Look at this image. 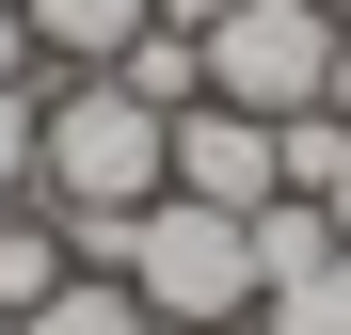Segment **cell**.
<instances>
[{
    "label": "cell",
    "instance_id": "obj_6",
    "mask_svg": "<svg viewBox=\"0 0 351 335\" xmlns=\"http://www.w3.org/2000/svg\"><path fill=\"white\" fill-rule=\"evenodd\" d=\"M16 335H160V319H144V288H128V271H64V288H48Z\"/></svg>",
    "mask_w": 351,
    "mask_h": 335
},
{
    "label": "cell",
    "instance_id": "obj_8",
    "mask_svg": "<svg viewBox=\"0 0 351 335\" xmlns=\"http://www.w3.org/2000/svg\"><path fill=\"white\" fill-rule=\"evenodd\" d=\"M240 223H256V303L287 288V271H319V256H335V223H319L304 192H271V208H240Z\"/></svg>",
    "mask_w": 351,
    "mask_h": 335
},
{
    "label": "cell",
    "instance_id": "obj_11",
    "mask_svg": "<svg viewBox=\"0 0 351 335\" xmlns=\"http://www.w3.org/2000/svg\"><path fill=\"white\" fill-rule=\"evenodd\" d=\"M223 16H240V0H160V32H192V48H208Z\"/></svg>",
    "mask_w": 351,
    "mask_h": 335
},
{
    "label": "cell",
    "instance_id": "obj_12",
    "mask_svg": "<svg viewBox=\"0 0 351 335\" xmlns=\"http://www.w3.org/2000/svg\"><path fill=\"white\" fill-rule=\"evenodd\" d=\"M16 64H32V16H16V0H0V80H16Z\"/></svg>",
    "mask_w": 351,
    "mask_h": 335
},
{
    "label": "cell",
    "instance_id": "obj_1",
    "mask_svg": "<svg viewBox=\"0 0 351 335\" xmlns=\"http://www.w3.org/2000/svg\"><path fill=\"white\" fill-rule=\"evenodd\" d=\"M160 192H176V112H144L112 64L32 96V208H160Z\"/></svg>",
    "mask_w": 351,
    "mask_h": 335
},
{
    "label": "cell",
    "instance_id": "obj_2",
    "mask_svg": "<svg viewBox=\"0 0 351 335\" xmlns=\"http://www.w3.org/2000/svg\"><path fill=\"white\" fill-rule=\"evenodd\" d=\"M128 288H144L160 335H240V319H256V223H240V208L160 192V208H144V240H128Z\"/></svg>",
    "mask_w": 351,
    "mask_h": 335
},
{
    "label": "cell",
    "instance_id": "obj_13",
    "mask_svg": "<svg viewBox=\"0 0 351 335\" xmlns=\"http://www.w3.org/2000/svg\"><path fill=\"white\" fill-rule=\"evenodd\" d=\"M319 112H335V128H351V32H335V96H319Z\"/></svg>",
    "mask_w": 351,
    "mask_h": 335
},
{
    "label": "cell",
    "instance_id": "obj_9",
    "mask_svg": "<svg viewBox=\"0 0 351 335\" xmlns=\"http://www.w3.org/2000/svg\"><path fill=\"white\" fill-rule=\"evenodd\" d=\"M256 335H351V240H335L319 271H287V288L256 303Z\"/></svg>",
    "mask_w": 351,
    "mask_h": 335
},
{
    "label": "cell",
    "instance_id": "obj_14",
    "mask_svg": "<svg viewBox=\"0 0 351 335\" xmlns=\"http://www.w3.org/2000/svg\"><path fill=\"white\" fill-rule=\"evenodd\" d=\"M319 16H351V0H319Z\"/></svg>",
    "mask_w": 351,
    "mask_h": 335
},
{
    "label": "cell",
    "instance_id": "obj_5",
    "mask_svg": "<svg viewBox=\"0 0 351 335\" xmlns=\"http://www.w3.org/2000/svg\"><path fill=\"white\" fill-rule=\"evenodd\" d=\"M16 16H32V48H48V64H128V48L160 32V0H16Z\"/></svg>",
    "mask_w": 351,
    "mask_h": 335
},
{
    "label": "cell",
    "instance_id": "obj_4",
    "mask_svg": "<svg viewBox=\"0 0 351 335\" xmlns=\"http://www.w3.org/2000/svg\"><path fill=\"white\" fill-rule=\"evenodd\" d=\"M176 192H192V208H271V192H287V128L192 96V112H176Z\"/></svg>",
    "mask_w": 351,
    "mask_h": 335
},
{
    "label": "cell",
    "instance_id": "obj_10",
    "mask_svg": "<svg viewBox=\"0 0 351 335\" xmlns=\"http://www.w3.org/2000/svg\"><path fill=\"white\" fill-rule=\"evenodd\" d=\"M32 192V80H0V208Z\"/></svg>",
    "mask_w": 351,
    "mask_h": 335
},
{
    "label": "cell",
    "instance_id": "obj_15",
    "mask_svg": "<svg viewBox=\"0 0 351 335\" xmlns=\"http://www.w3.org/2000/svg\"><path fill=\"white\" fill-rule=\"evenodd\" d=\"M0 335H16V319H0Z\"/></svg>",
    "mask_w": 351,
    "mask_h": 335
},
{
    "label": "cell",
    "instance_id": "obj_7",
    "mask_svg": "<svg viewBox=\"0 0 351 335\" xmlns=\"http://www.w3.org/2000/svg\"><path fill=\"white\" fill-rule=\"evenodd\" d=\"M48 288H64V223H48V208L16 192V208H0V319H32Z\"/></svg>",
    "mask_w": 351,
    "mask_h": 335
},
{
    "label": "cell",
    "instance_id": "obj_3",
    "mask_svg": "<svg viewBox=\"0 0 351 335\" xmlns=\"http://www.w3.org/2000/svg\"><path fill=\"white\" fill-rule=\"evenodd\" d=\"M208 96L256 112V128H304V112L335 96V16L319 0H240V16L208 32Z\"/></svg>",
    "mask_w": 351,
    "mask_h": 335
}]
</instances>
